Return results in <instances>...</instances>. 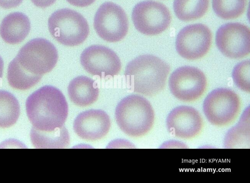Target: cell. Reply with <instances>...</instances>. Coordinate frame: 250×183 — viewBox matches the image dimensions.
<instances>
[{
	"instance_id": "obj_5",
	"label": "cell",
	"mask_w": 250,
	"mask_h": 183,
	"mask_svg": "<svg viewBox=\"0 0 250 183\" xmlns=\"http://www.w3.org/2000/svg\"><path fill=\"white\" fill-rule=\"evenodd\" d=\"M16 58L25 70L42 76L55 66L58 54L56 48L50 41L43 38H35L25 44Z\"/></svg>"
},
{
	"instance_id": "obj_27",
	"label": "cell",
	"mask_w": 250,
	"mask_h": 183,
	"mask_svg": "<svg viewBox=\"0 0 250 183\" xmlns=\"http://www.w3.org/2000/svg\"><path fill=\"white\" fill-rule=\"evenodd\" d=\"M3 65H4L3 61L2 59V58H1V57L0 56V79L2 77Z\"/></svg>"
},
{
	"instance_id": "obj_18",
	"label": "cell",
	"mask_w": 250,
	"mask_h": 183,
	"mask_svg": "<svg viewBox=\"0 0 250 183\" xmlns=\"http://www.w3.org/2000/svg\"><path fill=\"white\" fill-rule=\"evenodd\" d=\"M30 138L32 144L37 148H63L67 147L70 142L65 127L51 132H41L32 128Z\"/></svg>"
},
{
	"instance_id": "obj_10",
	"label": "cell",
	"mask_w": 250,
	"mask_h": 183,
	"mask_svg": "<svg viewBox=\"0 0 250 183\" xmlns=\"http://www.w3.org/2000/svg\"><path fill=\"white\" fill-rule=\"evenodd\" d=\"M211 41V32L207 26L202 23L190 24L184 27L178 34L176 49L182 57L195 60L207 54Z\"/></svg>"
},
{
	"instance_id": "obj_12",
	"label": "cell",
	"mask_w": 250,
	"mask_h": 183,
	"mask_svg": "<svg viewBox=\"0 0 250 183\" xmlns=\"http://www.w3.org/2000/svg\"><path fill=\"white\" fill-rule=\"evenodd\" d=\"M81 63L89 74L101 77L118 75L121 69L119 57L104 46L93 45L85 48L80 57Z\"/></svg>"
},
{
	"instance_id": "obj_23",
	"label": "cell",
	"mask_w": 250,
	"mask_h": 183,
	"mask_svg": "<svg viewBox=\"0 0 250 183\" xmlns=\"http://www.w3.org/2000/svg\"><path fill=\"white\" fill-rule=\"evenodd\" d=\"M233 81L240 90L249 92L250 90V60H246L238 63L234 67L232 73Z\"/></svg>"
},
{
	"instance_id": "obj_2",
	"label": "cell",
	"mask_w": 250,
	"mask_h": 183,
	"mask_svg": "<svg viewBox=\"0 0 250 183\" xmlns=\"http://www.w3.org/2000/svg\"><path fill=\"white\" fill-rule=\"evenodd\" d=\"M169 71L167 62L155 56L145 54L128 63L125 75L134 92L153 96L163 90Z\"/></svg>"
},
{
	"instance_id": "obj_11",
	"label": "cell",
	"mask_w": 250,
	"mask_h": 183,
	"mask_svg": "<svg viewBox=\"0 0 250 183\" xmlns=\"http://www.w3.org/2000/svg\"><path fill=\"white\" fill-rule=\"evenodd\" d=\"M216 44L226 57L240 59L250 52V30L241 23L229 22L222 25L216 34Z\"/></svg>"
},
{
	"instance_id": "obj_22",
	"label": "cell",
	"mask_w": 250,
	"mask_h": 183,
	"mask_svg": "<svg viewBox=\"0 0 250 183\" xmlns=\"http://www.w3.org/2000/svg\"><path fill=\"white\" fill-rule=\"evenodd\" d=\"M247 0H212V8L219 18L224 20L236 19L244 12Z\"/></svg>"
},
{
	"instance_id": "obj_25",
	"label": "cell",
	"mask_w": 250,
	"mask_h": 183,
	"mask_svg": "<svg viewBox=\"0 0 250 183\" xmlns=\"http://www.w3.org/2000/svg\"><path fill=\"white\" fill-rule=\"evenodd\" d=\"M72 5L83 7L90 5L93 3L95 0H66Z\"/></svg>"
},
{
	"instance_id": "obj_24",
	"label": "cell",
	"mask_w": 250,
	"mask_h": 183,
	"mask_svg": "<svg viewBox=\"0 0 250 183\" xmlns=\"http://www.w3.org/2000/svg\"><path fill=\"white\" fill-rule=\"evenodd\" d=\"M23 0H0V7L5 9L15 8L19 6Z\"/></svg>"
},
{
	"instance_id": "obj_16",
	"label": "cell",
	"mask_w": 250,
	"mask_h": 183,
	"mask_svg": "<svg viewBox=\"0 0 250 183\" xmlns=\"http://www.w3.org/2000/svg\"><path fill=\"white\" fill-rule=\"evenodd\" d=\"M99 93L95 81L86 76H81L73 79L68 86L70 100L79 106H87L95 102Z\"/></svg>"
},
{
	"instance_id": "obj_19",
	"label": "cell",
	"mask_w": 250,
	"mask_h": 183,
	"mask_svg": "<svg viewBox=\"0 0 250 183\" xmlns=\"http://www.w3.org/2000/svg\"><path fill=\"white\" fill-rule=\"evenodd\" d=\"M42 77V75H35L25 70L16 57L9 64L7 80L9 85L15 89H29L38 83Z\"/></svg>"
},
{
	"instance_id": "obj_14",
	"label": "cell",
	"mask_w": 250,
	"mask_h": 183,
	"mask_svg": "<svg viewBox=\"0 0 250 183\" xmlns=\"http://www.w3.org/2000/svg\"><path fill=\"white\" fill-rule=\"evenodd\" d=\"M111 126L109 117L101 110L91 109L81 113L75 119L73 129L81 138L90 141L104 138Z\"/></svg>"
},
{
	"instance_id": "obj_3",
	"label": "cell",
	"mask_w": 250,
	"mask_h": 183,
	"mask_svg": "<svg viewBox=\"0 0 250 183\" xmlns=\"http://www.w3.org/2000/svg\"><path fill=\"white\" fill-rule=\"evenodd\" d=\"M155 119L149 102L138 95H130L123 99L115 110V119L121 130L132 137H139L152 128Z\"/></svg>"
},
{
	"instance_id": "obj_17",
	"label": "cell",
	"mask_w": 250,
	"mask_h": 183,
	"mask_svg": "<svg viewBox=\"0 0 250 183\" xmlns=\"http://www.w3.org/2000/svg\"><path fill=\"white\" fill-rule=\"evenodd\" d=\"M249 109L242 114L239 122L230 129L224 139L227 148H249L250 145V123Z\"/></svg>"
},
{
	"instance_id": "obj_15",
	"label": "cell",
	"mask_w": 250,
	"mask_h": 183,
	"mask_svg": "<svg viewBox=\"0 0 250 183\" xmlns=\"http://www.w3.org/2000/svg\"><path fill=\"white\" fill-rule=\"evenodd\" d=\"M30 20L26 15L16 12L9 14L2 20L0 35L6 43L15 44L21 42L29 34Z\"/></svg>"
},
{
	"instance_id": "obj_26",
	"label": "cell",
	"mask_w": 250,
	"mask_h": 183,
	"mask_svg": "<svg viewBox=\"0 0 250 183\" xmlns=\"http://www.w3.org/2000/svg\"><path fill=\"white\" fill-rule=\"evenodd\" d=\"M37 7L46 8L53 4L56 0H31Z\"/></svg>"
},
{
	"instance_id": "obj_13",
	"label": "cell",
	"mask_w": 250,
	"mask_h": 183,
	"mask_svg": "<svg viewBox=\"0 0 250 183\" xmlns=\"http://www.w3.org/2000/svg\"><path fill=\"white\" fill-rule=\"evenodd\" d=\"M166 126L169 133L184 139H190L201 132L203 121L199 112L194 108L180 105L173 108L168 114Z\"/></svg>"
},
{
	"instance_id": "obj_4",
	"label": "cell",
	"mask_w": 250,
	"mask_h": 183,
	"mask_svg": "<svg viewBox=\"0 0 250 183\" xmlns=\"http://www.w3.org/2000/svg\"><path fill=\"white\" fill-rule=\"evenodd\" d=\"M52 37L64 45L73 46L83 43L89 33L86 19L78 12L68 8L55 11L48 20Z\"/></svg>"
},
{
	"instance_id": "obj_9",
	"label": "cell",
	"mask_w": 250,
	"mask_h": 183,
	"mask_svg": "<svg viewBox=\"0 0 250 183\" xmlns=\"http://www.w3.org/2000/svg\"><path fill=\"white\" fill-rule=\"evenodd\" d=\"M168 84L171 93L176 99L190 102L203 95L207 88V81L200 69L186 65L178 68L171 73Z\"/></svg>"
},
{
	"instance_id": "obj_6",
	"label": "cell",
	"mask_w": 250,
	"mask_h": 183,
	"mask_svg": "<svg viewBox=\"0 0 250 183\" xmlns=\"http://www.w3.org/2000/svg\"><path fill=\"white\" fill-rule=\"evenodd\" d=\"M241 107L238 95L226 88L215 89L205 98L203 105L204 114L212 124L223 126L231 123L237 116Z\"/></svg>"
},
{
	"instance_id": "obj_8",
	"label": "cell",
	"mask_w": 250,
	"mask_h": 183,
	"mask_svg": "<svg viewBox=\"0 0 250 183\" xmlns=\"http://www.w3.org/2000/svg\"><path fill=\"white\" fill-rule=\"evenodd\" d=\"M132 20L136 29L149 36L159 34L166 30L171 21V16L164 4L152 0L138 3L132 12Z\"/></svg>"
},
{
	"instance_id": "obj_7",
	"label": "cell",
	"mask_w": 250,
	"mask_h": 183,
	"mask_svg": "<svg viewBox=\"0 0 250 183\" xmlns=\"http://www.w3.org/2000/svg\"><path fill=\"white\" fill-rule=\"evenodd\" d=\"M93 24L100 37L111 42L123 39L128 29L125 12L121 6L110 1L100 5L94 16Z\"/></svg>"
},
{
	"instance_id": "obj_20",
	"label": "cell",
	"mask_w": 250,
	"mask_h": 183,
	"mask_svg": "<svg viewBox=\"0 0 250 183\" xmlns=\"http://www.w3.org/2000/svg\"><path fill=\"white\" fill-rule=\"evenodd\" d=\"M208 5L209 0H174L173 9L179 20L188 21L203 17Z\"/></svg>"
},
{
	"instance_id": "obj_21",
	"label": "cell",
	"mask_w": 250,
	"mask_h": 183,
	"mask_svg": "<svg viewBox=\"0 0 250 183\" xmlns=\"http://www.w3.org/2000/svg\"><path fill=\"white\" fill-rule=\"evenodd\" d=\"M20 114L18 101L11 93L0 90V127L8 128L13 125Z\"/></svg>"
},
{
	"instance_id": "obj_1",
	"label": "cell",
	"mask_w": 250,
	"mask_h": 183,
	"mask_svg": "<svg viewBox=\"0 0 250 183\" xmlns=\"http://www.w3.org/2000/svg\"><path fill=\"white\" fill-rule=\"evenodd\" d=\"M25 105L27 115L34 129L51 132L65 127L68 105L59 89L51 85L42 86L28 97Z\"/></svg>"
}]
</instances>
